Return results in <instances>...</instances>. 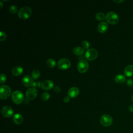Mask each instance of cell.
Here are the masks:
<instances>
[{
  "label": "cell",
  "mask_w": 133,
  "mask_h": 133,
  "mask_svg": "<svg viewBox=\"0 0 133 133\" xmlns=\"http://www.w3.org/2000/svg\"><path fill=\"white\" fill-rule=\"evenodd\" d=\"M128 109L130 112H133V104H131L129 105V106L128 107Z\"/></svg>",
  "instance_id": "1f68e13d"
},
{
  "label": "cell",
  "mask_w": 133,
  "mask_h": 133,
  "mask_svg": "<svg viewBox=\"0 0 133 133\" xmlns=\"http://www.w3.org/2000/svg\"><path fill=\"white\" fill-rule=\"evenodd\" d=\"M125 75L127 77H131L133 76V65L130 64L126 66L124 71Z\"/></svg>",
  "instance_id": "9a60e30c"
},
{
  "label": "cell",
  "mask_w": 133,
  "mask_h": 133,
  "mask_svg": "<svg viewBox=\"0 0 133 133\" xmlns=\"http://www.w3.org/2000/svg\"><path fill=\"white\" fill-rule=\"evenodd\" d=\"M54 86V83L51 80H45L41 83V87L46 90H48L51 89Z\"/></svg>",
  "instance_id": "4fadbf2b"
},
{
  "label": "cell",
  "mask_w": 133,
  "mask_h": 133,
  "mask_svg": "<svg viewBox=\"0 0 133 133\" xmlns=\"http://www.w3.org/2000/svg\"><path fill=\"white\" fill-rule=\"evenodd\" d=\"M6 38V33L4 32L1 31L0 32V41H3Z\"/></svg>",
  "instance_id": "484cf974"
},
{
  "label": "cell",
  "mask_w": 133,
  "mask_h": 133,
  "mask_svg": "<svg viewBox=\"0 0 133 133\" xmlns=\"http://www.w3.org/2000/svg\"><path fill=\"white\" fill-rule=\"evenodd\" d=\"M13 120L14 122L16 124L20 125L23 123L24 119H23V117L21 114H20L19 113H16L14 115Z\"/></svg>",
  "instance_id": "e0dca14e"
},
{
  "label": "cell",
  "mask_w": 133,
  "mask_h": 133,
  "mask_svg": "<svg viewBox=\"0 0 133 133\" xmlns=\"http://www.w3.org/2000/svg\"><path fill=\"white\" fill-rule=\"evenodd\" d=\"M131 101H132V102H133V95H132V96H131Z\"/></svg>",
  "instance_id": "e575fe53"
},
{
  "label": "cell",
  "mask_w": 133,
  "mask_h": 133,
  "mask_svg": "<svg viewBox=\"0 0 133 133\" xmlns=\"http://www.w3.org/2000/svg\"><path fill=\"white\" fill-rule=\"evenodd\" d=\"M114 2H115V3H122V2H124V0H113V1Z\"/></svg>",
  "instance_id": "d6a6232c"
},
{
  "label": "cell",
  "mask_w": 133,
  "mask_h": 133,
  "mask_svg": "<svg viewBox=\"0 0 133 133\" xmlns=\"http://www.w3.org/2000/svg\"><path fill=\"white\" fill-rule=\"evenodd\" d=\"M105 19L108 23L111 25L116 24L119 22V16L114 12H108L106 15Z\"/></svg>",
  "instance_id": "7a4b0ae2"
},
{
  "label": "cell",
  "mask_w": 133,
  "mask_h": 133,
  "mask_svg": "<svg viewBox=\"0 0 133 133\" xmlns=\"http://www.w3.org/2000/svg\"><path fill=\"white\" fill-rule=\"evenodd\" d=\"M79 89L77 87H72L68 91V95L71 98L76 97L79 94Z\"/></svg>",
  "instance_id": "7c38bea8"
},
{
  "label": "cell",
  "mask_w": 133,
  "mask_h": 133,
  "mask_svg": "<svg viewBox=\"0 0 133 133\" xmlns=\"http://www.w3.org/2000/svg\"><path fill=\"white\" fill-rule=\"evenodd\" d=\"M108 29V25L107 23L102 21L98 25V30L100 33H103L106 32Z\"/></svg>",
  "instance_id": "5bb4252c"
},
{
  "label": "cell",
  "mask_w": 133,
  "mask_h": 133,
  "mask_svg": "<svg viewBox=\"0 0 133 133\" xmlns=\"http://www.w3.org/2000/svg\"><path fill=\"white\" fill-rule=\"evenodd\" d=\"M114 81L118 84H123L126 81V78L124 76L119 74L117 75L114 77Z\"/></svg>",
  "instance_id": "ac0fdd59"
},
{
  "label": "cell",
  "mask_w": 133,
  "mask_h": 133,
  "mask_svg": "<svg viewBox=\"0 0 133 133\" xmlns=\"http://www.w3.org/2000/svg\"><path fill=\"white\" fill-rule=\"evenodd\" d=\"M38 91L35 88L30 87L28 88L26 93L27 98L30 100L34 99L37 96Z\"/></svg>",
  "instance_id": "9c48e42d"
},
{
  "label": "cell",
  "mask_w": 133,
  "mask_h": 133,
  "mask_svg": "<svg viewBox=\"0 0 133 133\" xmlns=\"http://www.w3.org/2000/svg\"><path fill=\"white\" fill-rule=\"evenodd\" d=\"M58 67L60 69H66L69 68L71 65L70 61L67 58H61L57 62Z\"/></svg>",
  "instance_id": "8992f818"
},
{
  "label": "cell",
  "mask_w": 133,
  "mask_h": 133,
  "mask_svg": "<svg viewBox=\"0 0 133 133\" xmlns=\"http://www.w3.org/2000/svg\"><path fill=\"white\" fill-rule=\"evenodd\" d=\"M126 85L129 87H133V80L131 79H127L126 81Z\"/></svg>",
  "instance_id": "83f0119b"
},
{
  "label": "cell",
  "mask_w": 133,
  "mask_h": 133,
  "mask_svg": "<svg viewBox=\"0 0 133 133\" xmlns=\"http://www.w3.org/2000/svg\"><path fill=\"white\" fill-rule=\"evenodd\" d=\"M101 124L105 127H109L113 123L112 117L108 114H105L102 115L100 119Z\"/></svg>",
  "instance_id": "5b68a950"
},
{
  "label": "cell",
  "mask_w": 133,
  "mask_h": 133,
  "mask_svg": "<svg viewBox=\"0 0 133 133\" xmlns=\"http://www.w3.org/2000/svg\"><path fill=\"white\" fill-rule=\"evenodd\" d=\"M46 64L49 68H53L56 65V61L53 58H49L46 61Z\"/></svg>",
  "instance_id": "ffe728a7"
},
{
  "label": "cell",
  "mask_w": 133,
  "mask_h": 133,
  "mask_svg": "<svg viewBox=\"0 0 133 133\" xmlns=\"http://www.w3.org/2000/svg\"><path fill=\"white\" fill-rule=\"evenodd\" d=\"M49 97H50V95L48 93L44 92L42 94L41 98L42 100H43V101H46L49 99Z\"/></svg>",
  "instance_id": "603a6c76"
},
{
  "label": "cell",
  "mask_w": 133,
  "mask_h": 133,
  "mask_svg": "<svg viewBox=\"0 0 133 133\" xmlns=\"http://www.w3.org/2000/svg\"><path fill=\"white\" fill-rule=\"evenodd\" d=\"M41 83L42 82H40V81H38V82H34L32 84V87H34V88H35L36 87H40L41 86Z\"/></svg>",
  "instance_id": "f1b7e54d"
},
{
  "label": "cell",
  "mask_w": 133,
  "mask_h": 133,
  "mask_svg": "<svg viewBox=\"0 0 133 133\" xmlns=\"http://www.w3.org/2000/svg\"><path fill=\"white\" fill-rule=\"evenodd\" d=\"M95 18L98 20H100V21H102L105 18H106V16L105 15L102 13V12H99L97 13L96 15H95Z\"/></svg>",
  "instance_id": "44dd1931"
},
{
  "label": "cell",
  "mask_w": 133,
  "mask_h": 133,
  "mask_svg": "<svg viewBox=\"0 0 133 133\" xmlns=\"http://www.w3.org/2000/svg\"><path fill=\"white\" fill-rule=\"evenodd\" d=\"M98 56V51L95 48L88 49L85 54V56L88 60H93Z\"/></svg>",
  "instance_id": "52a82bcc"
},
{
  "label": "cell",
  "mask_w": 133,
  "mask_h": 133,
  "mask_svg": "<svg viewBox=\"0 0 133 133\" xmlns=\"http://www.w3.org/2000/svg\"><path fill=\"white\" fill-rule=\"evenodd\" d=\"M82 45L83 46V47L85 48V49H87L89 48V47L90 46V43H89V42L88 41L86 40H84L82 42Z\"/></svg>",
  "instance_id": "d4e9b609"
},
{
  "label": "cell",
  "mask_w": 133,
  "mask_h": 133,
  "mask_svg": "<svg viewBox=\"0 0 133 133\" xmlns=\"http://www.w3.org/2000/svg\"><path fill=\"white\" fill-rule=\"evenodd\" d=\"M22 82L25 86L29 87L32 86L34 81L32 77L29 75H26L23 77L22 79Z\"/></svg>",
  "instance_id": "8fae6325"
},
{
  "label": "cell",
  "mask_w": 133,
  "mask_h": 133,
  "mask_svg": "<svg viewBox=\"0 0 133 133\" xmlns=\"http://www.w3.org/2000/svg\"><path fill=\"white\" fill-rule=\"evenodd\" d=\"M70 100V98L69 96H65L63 98V101L65 102H68Z\"/></svg>",
  "instance_id": "4dcf8cb0"
},
{
  "label": "cell",
  "mask_w": 133,
  "mask_h": 133,
  "mask_svg": "<svg viewBox=\"0 0 133 133\" xmlns=\"http://www.w3.org/2000/svg\"><path fill=\"white\" fill-rule=\"evenodd\" d=\"M89 65L87 61L85 59H82L78 63V69L81 73L85 72L88 69Z\"/></svg>",
  "instance_id": "ba28073f"
},
{
  "label": "cell",
  "mask_w": 133,
  "mask_h": 133,
  "mask_svg": "<svg viewBox=\"0 0 133 133\" xmlns=\"http://www.w3.org/2000/svg\"><path fill=\"white\" fill-rule=\"evenodd\" d=\"M23 72V68L21 66H15L12 70V73L15 76H20Z\"/></svg>",
  "instance_id": "2e32d148"
},
{
  "label": "cell",
  "mask_w": 133,
  "mask_h": 133,
  "mask_svg": "<svg viewBox=\"0 0 133 133\" xmlns=\"http://www.w3.org/2000/svg\"><path fill=\"white\" fill-rule=\"evenodd\" d=\"M11 94V89L10 86L3 85L0 87V98L2 99H7Z\"/></svg>",
  "instance_id": "277c9868"
},
{
  "label": "cell",
  "mask_w": 133,
  "mask_h": 133,
  "mask_svg": "<svg viewBox=\"0 0 133 133\" xmlns=\"http://www.w3.org/2000/svg\"><path fill=\"white\" fill-rule=\"evenodd\" d=\"M2 113L5 117H11L14 114V111L12 108L10 106H5L2 109Z\"/></svg>",
  "instance_id": "30bf717a"
},
{
  "label": "cell",
  "mask_w": 133,
  "mask_h": 133,
  "mask_svg": "<svg viewBox=\"0 0 133 133\" xmlns=\"http://www.w3.org/2000/svg\"><path fill=\"white\" fill-rule=\"evenodd\" d=\"M6 80V77L5 74L1 73V80H0V83L1 84H3L5 82Z\"/></svg>",
  "instance_id": "4316f807"
},
{
  "label": "cell",
  "mask_w": 133,
  "mask_h": 133,
  "mask_svg": "<svg viewBox=\"0 0 133 133\" xmlns=\"http://www.w3.org/2000/svg\"><path fill=\"white\" fill-rule=\"evenodd\" d=\"M32 14V10L29 6H24L20 9L18 12V15L19 17L22 19L28 18Z\"/></svg>",
  "instance_id": "6da1fadb"
},
{
  "label": "cell",
  "mask_w": 133,
  "mask_h": 133,
  "mask_svg": "<svg viewBox=\"0 0 133 133\" xmlns=\"http://www.w3.org/2000/svg\"><path fill=\"white\" fill-rule=\"evenodd\" d=\"M84 49L83 47H80V46H77L75 47L73 49V52L75 54L77 55H81L84 53Z\"/></svg>",
  "instance_id": "d6986e66"
},
{
  "label": "cell",
  "mask_w": 133,
  "mask_h": 133,
  "mask_svg": "<svg viewBox=\"0 0 133 133\" xmlns=\"http://www.w3.org/2000/svg\"><path fill=\"white\" fill-rule=\"evenodd\" d=\"M40 75V72L38 69H35L32 72V77L33 79H38Z\"/></svg>",
  "instance_id": "7402d4cb"
},
{
  "label": "cell",
  "mask_w": 133,
  "mask_h": 133,
  "mask_svg": "<svg viewBox=\"0 0 133 133\" xmlns=\"http://www.w3.org/2000/svg\"><path fill=\"white\" fill-rule=\"evenodd\" d=\"M3 6V3H2V1H0V8L2 9Z\"/></svg>",
  "instance_id": "836d02e7"
},
{
  "label": "cell",
  "mask_w": 133,
  "mask_h": 133,
  "mask_svg": "<svg viewBox=\"0 0 133 133\" xmlns=\"http://www.w3.org/2000/svg\"><path fill=\"white\" fill-rule=\"evenodd\" d=\"M12 99L16 104H20L24 100V95L20 91H15L12 94Z\"/></svg>",
  "instance_id": "3957f363"
},
{
  "label": "cell",
  "mask_w": 133,
  "mask_h": 133,
  "mask_svg": "<svg viewBox=\"0 0 133 133\" xmlns=\"http://www.w3.org/2000/svg\"><path fill=\"white\" fill-rule=\"evenodd\" d=\"M10 11L11 13L12 14H15L17 13L18 11V8L15 5H12L10 8Z\"/></svg>",
  "instance_id": "cb8c5ba5"
},
{
  "label": "cell",
  "mask_w": 133,
  "mask_h": 133,
  "mask_svg": "<svg viewBox=\"0 0 133 133\" xmlns=\"http://www.w3.org/2000/svg\"><path fill=\"white\" fill-rule=\"evenodd\" d=\"M54 90L56 92V93H59L61 91V89L58 86H56L54 87Z\"/></svg>",
  "instance_id": "f546056e"
}]
</instances>
